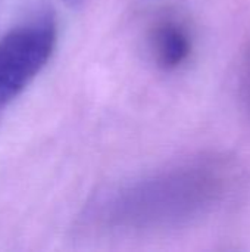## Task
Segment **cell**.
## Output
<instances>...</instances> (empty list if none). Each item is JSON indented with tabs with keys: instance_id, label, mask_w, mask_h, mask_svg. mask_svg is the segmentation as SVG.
I'll return each mask as SVG.
<instances>
[{
	"instance_id": "obj_1",
	"label": "cell",
	"mask_w": 250,
	"mask_h": 252,
	"mask_svg": "<svg viewBox=\"0 0 250 252\" xmlns=\"http://www.w3.org/2000/svg\"><path fill=\"white\" fill-rule=\"evenodd\" d=\"M227 174L217 161H202L167 171L116 193L108 205L119 224L158 226L196 217L221 199Z\"/></svg>"
},
{
	"instance_id": "obj_2",
	"label": "cell",
	"mask_w": 250,
	"mask_h": 252,
	"mask_svg": "<svg viewBox=\"0 0 250 252\" xmlns=\"http://www.w3.org/2000/svg\"><path fill=\"white\" fill-rule=\"evenodd\" d=\"M56 43V24L41 15L0 38V109L10 103L43 69Z\"/></svg>"
},
{
	"instance_id": "obj_3",
	"label": "cell",
	"mask_w": 250,
	"mask_h": 252,
	"mask_svg": "<svg viewBox=\"0 0 250 252\" xmlns=\"http://www.w3.org/2000/svg\"><path fill=\"white\" fill-rule=\"evenodd\" d=\"M150 47L158 66L171 71L187 61L192 52V38L187 28L177 19L159 21L150 35Z\"/></svg>"
},
{
	"instance_id": "obj_4",
	"label": "cell",
	"mask_w": 250,
	"mask_h": 252,
	"mask_svg": "<svg viewBox=\"0 0 250 252\" xmlns=\"http://www.w3.org/2000/svg\"><path fill=\"white\" fill-rule=\"evenodd\" d=\"M240 94L246 111L250 115V46L245 52V58L240 69Z\"/></svg>"
},
{
	"instance_id": "obj_5",
	"label": "cell",
	"mask_w": 250,
	"mask_h": 252,
	"mask_svg": "<svg viewBox=\"0 0 250 252\" xmlns=\"http://www.w3.org/2000/svg\"><path fill=\"white\" fill-rule=\"evenodd\" d=\"M66 6H69V7H78V6H81L85 0H62Z\"/></svg>"
}]
</instances>
